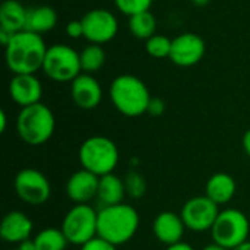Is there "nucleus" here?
I'll return each instance as SVG.
<instances>
[{"label":"nucleus","instance_id":"1","mask_svg":"<svg viewBox=\"0 0 250 250\" xmlns=\"http://www.w3.org/2000/svg\"><path fill=\"white\" fill-rule=\"evenodd\" d=\"M47 50L48 47L45 45L41 34L26 29L16 32L7 45H4L6 66L13 75H35V72L42 69Z\"/></svg>","mask_w":250,"mask_h":250},{"label":"nucleus","instance_id":"2","mask_svg":"<svg viewBox=\"0 0 250 250\" xmlns=\"http://www.w3.org/2000/svg\"><path fill=\"white\" fill-rule=\"evenodd\" d=\"M139 224V214L129 204L103 207L98 211L97 236L114 246H122L135 237Z\"/></svg>","mask_w":250,"mask_h":250},{"label":"nucleus","instance_id":"3","mask_svg":"<svg viewBox=\"0 0 250 250\" xmlns=\"http://www.w3.org/2000/svg\"><path fill=\"white\" fill-rule=\"evenodd\" d=\"M108 95L114 108L126 117H138L148 113L151 92L145 82L135 75H119L110 83Z\"/></svg>","mask_w":250,"mask_h":250},{"label":"nucleus","instance_id":"4","mask_svg":"<svg viewBox=\"0 0 250 250\" xmlns=\"http://www.w3.org/2000/svg\"><path fill=\"white\" fill-rule=\"evenodd\" d=\"M56 129L53 111L42 103L21 108L16 117L18 136L31 146H40L50 141Z\"/></svg>","mask_w":250,"mask_h":250},{"label":"nucleus","instance_id":"5","mask_svg":"<svg viewBox=\"0 0 250 250\" xmlns=\"http://www.w3.org/2000/svg\"><path fill=\"white\" fill-rule=\"evenodd\" d=\"M78 155L82 168L97 174L98 177L114 173L120 160L117 145L110 138L101 135L85 139L79 146Z\"/></svg>","mask_w":250,"mask_h":250},{"label":"nucleus","instance_id":"6","mask_svg":"<svg viewBox=\"0 0 250 250\" xmlns=\"http://www.w3.org/2000/svg\"><path fill=\"white\" fill-rule=\"evenodd\" d=\"M250 223L246 214L236 208L220 211L214 227L211 229L212 240L229 250L249 240Z\"/></svg>","mask_w":250,"mask_h":250},{"label":"nucleus","instance_id":"7","mask_svg":"<svg viewBox=\"0 0 250 250\" xmlns=\"http://www.w3.org/2000/svg\"><path fill=\"white\" fill-rule=\"evenodd\" d=\"M97 223L98 211L89 204H78L66 212L62 223V231L70 245L83 246L97 237Z\"/></svg>","mask_w":250,"mask_h":250},{"label":"nucleus","instance_id":"8","mask_svg":"<svg viewBox=\"0 0 250 250\" xmlns=\"http://www.w3.org/2000/svg\"><path fill=\"white\" fill-rule=\"evenodd\" d=\"M42 72L56 82H72L82 73L79 53L66 44L50 45L44 59Z\"/></svg>","mask_w":250,"mask_h":250},{"label":"nucleus","instance_id":"9","mask_svg":"<svg viewBox=\"0 0 250 250\" xmlns=\"http://www.w3.org/2000/svg\"><path fill=\"white\" fill-rule=\"evenodd\" d=\"M18 198L32 207L44 205L51 196V185L44 173L37 168L21 170L13 182Z\"/></svg>","mask_w":250,"mask_h":250},{"label":"nucleus","instance_id":"10","mask_svg":"<svg viewBox=\"0 0 250 250\" xmlns=\"http://www.w3.org/2000/svg\"><path fill=\"white\" fill-rule=\"evenodd\" d=\"M220 211V207L207 195H204L186 201L180 215L188 230L195 233H204L211 231Z\"/></svg>","mask_w":250,"mask_h":250},{"label":"nucleus","instance_id":"11","mask_svg":"<svg viewBox=\"0 0 250 250\" xmlns=\"http://www.w3.org/2000/svg\"><path fill=\"white\" fill-rule=\"evenodd\" d=\"M83 38L91 44H105L111 41L119 31V21L116 15L105 9H92L86 12L82 19Z\"/></svg>","mask_w":250,"mask_h":250},{"label":"nucleus","instance_id":"12","mask_svg":"<svg viewBox=\"0 0 250 250\" xmlns=\"http://www.w3.org/2000/svg\"><path fill=\"white\" fill-rule=\"evenodd\" d=\"M205 41L195 32H183L173 38L170 60L179 67H190L198 64L205 56Z\"/></svg>","mask_w":250,"mask_h":250},{"label":"nucleus","instance_id":"13","mask_svg":"<svg viewBox=\"0 0 250 250\" xmlns=\"http://www.w3.org/2000/svg\"><path fill=\"white\" fill-rule=\"evenodd\" d=\"M73 103L82 110H94L103 100V88L91 73H81L70 82Z\"/></svg>","mask_w":250,"mask_h":250},{"label":"nucleus","instance_id":"14","mask_svg":"<svg viewBox=\"0 0 250 250\" xmlns=\"http://www.w3.org/2000/svg\"><path fill=\"white\" fill-rule=\"evenodd\" d=\"M10 98L21 107H28L37 103H41L42 85L34 73L13 75L9 83Z\"/></svg>","mask_w":250,"mask_h":250},{"label":"nucleus","instance_id":"15","mask_svg":"<svg viewBox=\"0 0 250 250\" xmlns=\"http://www.w3.org/2000/svg\"><path fill=\"white\" fill-rule=\"evenodd\" d=\"M100 177L85 168L75 171L66 182V195L67 198L78 204H88L92 199H97Z\"/></svg>","mask_w":250,"mask_h":250},{"label":"nucleus","instance_id":"16","mask_svg":"<svg viewBox=\"0 0 250 250\" xmlns=\"http://www.w3.org/2000/svg\"><path fill=\"white\" fill-rule=\"evenodd\" d=\"M185 230L186 226L182 220V215L173 211L160 212L152 223V231L155 239L166 246H173L183 242Z\"/></svg>","mask_w":250,"mask_h":250},{"label":"nucleus","instance_id":"17","mask_svg":"<svg viewBox=\"0 0 250 250\" xmlns=\"http://www.w3.org/2000/svg\"><path fill=\"white\" fill-rule=\"evenodd\" d=\"M34 231V224L22 211L7 212L0 224V236L6 243L21 245L31 239Z\"/></svg>","mask_w":250,"mask_h":250},{"label":"nucleus","instance_id":"18","mask_svg":"<svg viewBox=\"0 0 250 250\" xmlns=\"http://www.w3.org/2000/svg\"><path fill=\"white\" fill-rule=\"evenodd\" d=\"M236 180L227 173L212 174L205 185V195L218 207L229 204L236 195Z\"/></svg>","mask_w":250,"mask_h":250},{"label":"nucleus","instance_id":"19","mask_svg":"<svg viewBox=\"0 0 250 250\" xmlns=\"http://www.w3.org/2000/svg\"><path fill=\"white\" fill-rule=\"evenodd\" d=\"M28 7L18 0H4L0 6V29L10 34L25 31Z\"/></svg>","mask_w":250,"mask_h":250},{"label":"nucleus","instance_id":"20","mask_svg":"<svg viewBox=\"0 0 250 250\" xmlns=\"http://www.w3.org/2000/svg\"><path fill=\"white\" fill-rule=\"evenodd\" d=\"M125 196H126V188L123 179H120L114 173L100 177L97 201L101 204V207H111V205L122 204Z\"/></svg>","mask_w":250,"mask_h":250},{"label":"nucleus","instance_id":"21","mask_svg":"<svg viewBox=\"0 0 250 250\" xmlns=\"http://www.w3.org/2000/svg\"><path fill=\"white\" fill-rule=\"evenodd\" d=\"M57 23V13L53 7L41 4L28 7V16H26V31L42 34L51 31Z\"/></svg>","mask_w":250,"mask_h":250},{"label":"nucleus","instance_id":"22","mask_svg":"<svg viewBox=\"0 0 250 250\" xmlns=\"http://www.w3.org/2000/svg\"><path fill=\"white\" fill-rule=\"evenodd\" d=\"M35 250H66L69 242L62 229L47 227L32 237Z\"/></svg>","mask_w":250,"mask_h":250},{"label":"nucleus","instance_id":"23","mask_svg":"<svg viewBox=\"0 0 250 250\" xmlns=\"http://www.w3.org/2000/svg\"><path fill=\"white\" fill-rule=\"evenodd\" d=\"M129 29L132 35L138 40H148L152 35H155L157 31V19L155 16L148 10L138 15H133L129 18Z\"/></svg>","mask_w":250,"mask_h":250},{"label":"nucleus","instance_id":"24","mask_svg":"<svg viewBox=\"0 0 250 250\" xmlns=\"http://www.w3.org/2000/svg\"><path fill=\"white\" fill-rule=\"evenodd\" d=\"M81 67L83 73H95L105 63V50L100 44H89L81 53Z\"/></svg>","mask_w":250,"mask_h":250},{"label":"nucleus","instance_id":"25","mask_svg":"<svg viewBox=\"0 0 250 250\" xmlns=\"http://www.w3.org/2000/svg\"><path fill=\"white\" fill-rule=\"evenodd\" d=\"M171 41L173 40H170L166 35L155 34L145 41V50L151 57H155V59L167 57L168 59L170 53H171Z\"/></svg>","mask_w":250,"mask_h":250},{"label":"nucleus","instance_id":"26","mask_svg":"<svg viewBox=\"0 0 250 250\" xmlns=\"http://www.w3.org/2000/svg\"><path fill=\"white\" fill-rule=\"evenodd\" d=\"M123 182L126 188V195H129L132 199H139L146 193V182L141 173L132 170L126 173V176L123 177Z\"/></svg>","mask_w":250,"mask_h":250},{"label":"nucleus","instance_id":"27","mask_svg":"<svg viewBox=\"0 0 250 250\" xmlns=\"http://www.w3.org/2000/svg\"><path fill=\"white\" fill-rule=\"evenodd\" d=\"M154 0H114V4L119 12L126 16H133L142 12H148Z\"/></svg>","mask_w":250,"mask_h":250},{"label":"nucleus","instance_id":"28","mask_svg":"<svg viewBox=\"0 0 250 250\" xmlns=\"http://www.w3.org/2000/svg\"><path fill=\"white\" fill-rule=\"evenodd\" d=\"M81 250H117V246L97 236L88 243H85L83 246H81Z\"/></svg>","mask_w":250,"mask_h":250},{"label":"nucleus","instance_id":"29","mask_svg":"<svg viewBox=\"0 0 250 250\" xmlns=\"http://www.w3.org/2000/svg\"><path fill=\"white\" fill-rule=\"evenodd\" d=\"M66 34L69 38L78 40L81 37H83V26L81 21H72L66 25Z\"/></svg>","mask_w":250,"mask_h":250},{"label":"nucleus","instance_id":"30","mask_svg":"<svg viewBox=\"0 0 250 250\" xmlns=\"http://www.w3.org/2000/svg\"><path fill=\"white\" fill-rule=\"evenodd\" d=\"M164 111H166V103L158 97H152L148 107V113L151 116H161Z\"/></svg>","mask_w":250,"mask_h":250},{"label":"nucleus","instance_id":"31","mask_svg":"<svg viewBox=\"0 0 250 250\" xmlns=\"http://www.w3.org/2000/svg\"><path fill=\"white\" fill-rule=\"evenodd\" d=\"M242 145H243V149L245 152L250 157V129H248L243 135V139H242Z\"/></svg>","mask_w":250,"mask_h":250},{"label":"nucleus","instance_id":"32","mask_svg":"<svg viewBox=\"0 0 250 250\" xmlns=\"http://www.w3.org/2000/svg\"><path fill=\"white\" fill-rule=\"evenodd\" d=\"M166 250H195L193 246H190L189 243H185V242H180L177 245H173V246H167Z\"/></svg>","mask_w":250,"mask_h":250},{"label":"nucleus","instance_id":"33","mask_svg":"<svg viewBox=\"0 0 250 250\" xmlns=\"http://www.w3.org/2000/svg\"><path fill=\"white\" fill-rule=\"evenodd\" d=\"M15 250H35L34 240H32V239H29V240H26V242H23V243L18 245V248H16Z\"/></svg>","mask_w":250,"mask_h":250},{"label":"nucleus","instance_id":"34","mask_svg":"<svg viewBox=\"0 0 250 250\" xmlns=\"http://www.w3.org/2000/svg\"><path fill=\"white\" fill-rule=\"evenodd\" d=\"M6 125H7L6 111L1 110V111H0V132H4V130H6Z\"/></svg>","mask_w":250,"mask_h":250},{"label":"nucleus","instance_id":"35","mask_svg":"<svg viewBox=\"0 0 250 250\" xmlns=\"http://www.w3.org/2000/svg\"><path fill=\"white\" fill-rule=\"evenodd\" d=\"M201 250H229V249H226V248H223L221 245H218V243L212 242V243H209V245L204 246Z\"/></svg>","mask_w":250,"mask_h":250},{"label":"nucleus","instance_id":"36","mask_svg":"<svg viewBox=\"0 0 250 250\" xmlns=\"http://www.w3.org/2000/svg\"><path fill=\"white\" fill-rule=\"evenodd\" d=\"M195 6H198V7H204V6H207V4H209V1L211 0H190Z\"/></svg>","mask_w":250,"mask_h":250},{"label":"nucleus","instance_id":"37","mask_svg":"<svg viewBox=\"0 0 250 250\" xmlns=\"http://www.w3.org/2000/svg\"><path fill=\"white\" fill-rule=\"evenodd\" d=\"M233 250H250V240H248L246 243H243V245L237 246L236 249H233Z\"/></svg>","mask_w":250,"mask_h":250}]
</instances>
